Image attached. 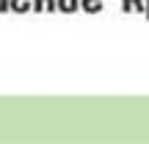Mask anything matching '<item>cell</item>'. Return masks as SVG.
I'll use <instances>...</instances> for the list:
<instances>
[{
  "instance_id": "cell-1",
  "label": "cell",
  "mask_w": 149,
  "mask_h": 144,
  "mask_svg": "<svg viewBox=\"0 0 149 144\" xmlns=\"http://www.w3.org/2000/svg\"><path fill=\"white\" fill-rule=\"evenodd\" d=\"M8 8L17 14H25V11H31V0H8Z\"/></svg>"
},
{
  "instance_id": "cell-2",
  "label": "cell",
  "mask_w": 149,
  "mask_h": 144,
  "mask_svg": "<svg viewBox=\"0 0 149 144\" xmlns=\"http://www.w3.org/2000/svg\"><path fill=\"white\" fill-rule=\"evenodd\" d=\"M102 6H105V0H80V8H86L88 14H94V11H100Z\"/></svg>"
},
{
  "instance_id": "cell-3",
  "label": "cell",
  "mask_w": 149,
  "mask_h": 144,
  "mask_svg": "<svg viewBox=\"0 0 149 144\" xmlns=\"http://www.w3.org/2000/svg\"><path fill=\"white\" fill-rule=\"evenodd\" d=\"M80 8V0H58V11L69 14V11H77Z\"/></svg>"
},
{
  "instance_id": "cell-4",
  "label": "cell",
  "mask_w": 149,
  "mask_h": 144,
  "mask_svg": "<svg viewBox=\"0 0 149 144\" xmlns=\"http://www.w3.org/2000/svg\"><path fill=\"white\" fill-rule=\"evenodd\" d=\"M31 11H44V0H31Z\"/></svg>"
},
{
  "instance_id": "cell-5",
  "label": "cell",
  "mask_w": 149,
  "mask_h": 144,
  "mask_svg": "<svg viewBox=\"0 0 149 144\" xmlns=\"http://www.w3.org/2000/svg\"><path fill=\"white\" fill-rule=\"evenodd\" d=\"M44 8L47 11H58V0H44Z\"/></svg>"
},
{
  "instance_id": "cell-6",
  "label": "cell",
  "mask_w": 149,
  "mask_h": 144,
  "mask_svg": "<svg viewBox=\"0 0 149 144\" xmlns=\"http://www.w3.org/2000/svg\"><path fill=\"white\" fill-rule=\"evenodd\" d=\"M122 8H124V11H133L135 6H133V0H122Z\"/></svg>"
},
{
  "instance_id": "cell-7",
  "label": "cell",
  "mask_w": 149,
  "mask_h": 144,
  "mask_svg": "<svg viewBox=\"0 0 149 144\" xmlns=\"http://www.w3.org/2000/svg\"><path fill=\"white\" fill-rule=\"evenodd\" d=\"M133 6H135V11H141V14H144V0H133Z\"/></svg>"
},
{
  "instance_id": "cell-8",
  "label": "cell",
  "mask_w": 149,
  "mask_h": 144,
  "mask_svg": "<svg viewBox=\"0 0 149 144\" xmlns=\"http://www.w3.org/2000/svg\"><path fill=\"white\" fill-rule=\"evenodd\" d=\"M144 17L149 20V0H144Z\"/></svg>"
},
{
  "instance_id": "cell-9",
  "label": "cell",
  "mask_w": 149,
  "mask_h": 144,
  "mask_svg": "<svg viewBox=\"0 0 149 144\" xmlns=\"http://www.w3.org/2000/svg\"><path fill=\"white\" fill-rule=\"evenodd\" d=\"M0 11H8V0H0Z\"/></svg>"
}]
</instances>
